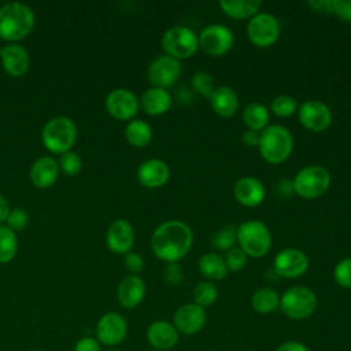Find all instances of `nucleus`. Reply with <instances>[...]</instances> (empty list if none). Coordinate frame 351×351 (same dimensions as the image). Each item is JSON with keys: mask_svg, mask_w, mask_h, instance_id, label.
<instances>
[{"mask_svg": "<svg viewBox=\"0 0 351 351\" xmlns=\"http://www.w3.org/2000/svg\"><path fill=\"white\" fill-rule=\"evenodd\" d=\"M247 36L255 47L269 48L274 45L280 37V23L274 15L258 12L247 23Z\"/></svg>", "mask_w": 351, "mask_h": 351, "instance_id": "1a4fd4ad", "label": "nucleus"}, {"mask_svg": "<svg viewBox=\"0 0 351 351\" xmlns=\"http://www.w3.org/2000/svg\"><path fill=\"white\" fill-rule=\"evenodd\" d=\"M197 36L199 48L210 56H223L234 44L233 32L228 26L219 23L206 26Z\"/></svg>", "mask_w": 351, "mask_h": 351, "instance_id": "9d476101", "label": "nucleus"}, {"mask_svg": "<svg viewBox=\"0 0 351 351\" xmlns=\"http://www.w3.org/2000/svg\"><path fill=\"white\" fill-rule=\"evenodd\" d=\"M107 247L115 254L130 252L134 243V230L129 221L115 219L106 233Z\"/></svg>", "mask_w": 351, "mask_h": 351, "instance_id": "a211bd4d", "label": "nucleus"}, {"mask_svg": "<svg viewBox=\"0 0 351 351\" xmlns=\"http://www.w3.org/2000/svg\"><path fill=\"white\" fill-rule=\"evenodd\" d=\"M251 307L258 314H271L280 308V295L273 288H259L251 296Z\"/></svg>", "mask_w": 351, "mask_h": 351, "instance_id": "cd10ccee", "label": "nucleus"}, {"mask_svg": "<svg viewBox=\"0 0 351 351\" xmlns=\"http://www.w3.org/2000/svg\"><path fill=\"white\" fill-rule=\"evenodd\" d=\"M170 178V167L160 159H148L137 169L138 182L149 189L163 186Z\"/></svg>", "mask_w": 351, "mask_h": 351, "instance_id": "aec40b11", "label": "nucleus"}, {"mask_svg": "<svg viewBox=\"0 0 351 351\" xmlns=\"http://www.w3.org/2000/svg\"><path fill=\"white\" fill-rule=\"evenodd\" d=\"M140 107V101L134 93L128 89L118 88L108 93L106 99V108L108 114L118 121L132 119Z\"/></svg>", "mask_w": 351, "mask_h": 351, "instance_id": "dca6fc26", "label": "nucleus"}, {"mask_svg": "<svg viewBox=\"0 0 351 351\" xmlns=\"http://www.w3.org/2000/svg\"><path fill=\"white\" fill-rule=\"evenodd\" d=\"M29 222V217L26 214L25 210L16 207V208H12L7 217V223H8V228L12 229V230H22L26 228Z\"/></svg>", "mask_w": 351, "mask_h": 351, "instance_id": "58836bf2", "label": "nucleus"}, {"mask_svg": "<svg viewBox=\"0 0 351 351\" xmlns=\"http://www.w3.org/2000/svg\"><path fill=\"white\" fill-rule=\"evenodd\" d=\"M317 308L315 292L304 285H293L280 296V310L291 319H306Z\"/></svg>", "mask_w": 351, "mask_h": 351, "instance_id": "423d86ee", "label": "nucleus"}, {"mask_svg": "<svg viewBox=\"0 0 351 351\" xmlns=\"http://www.w3.org/2000/svg\"><path fill=\"white\" fill-rule=\"evenodd\" d=\"M293 193L311 200L322 196L330 186V174L321 165L302 167L292 180Z\"/></svg>", "mask_w": 351, "mask_h": 351, "instance_id": "39448f33", "label": "nucleus"}, {"mask_svg": "<svg viewBox=\"0 0 351 351\" xmlns=\"http://www.w3.org/2000/svg\"><path fill=\"white\" fill-rule=\"evenodd\" d=\"M241 141L247 145V147H258L259 143V133L254 132V130H245L241 136Z\"/></svg>", "mask_w": 351, "mask_h": 351, "instance_id": "49530a36", "label": "nucleus"}, {"mask_svg": "<svg viewBox=\"0 0 351 351\" xmlns=\"http://www.w3.org/2000/svg\"><path fill=\"white\" fill-rule=\"evenodd\" d=\"M277 191L278 195H281L282 197H289V195L293 193V186H292V181L289 180H281L277 185Z\"/></svg>", "mask_w": 351, "mask_h": 351, "instance_id": "de8ad7c7", "label": "nucleus"}, {"mask_svg": "<svg viewBox=\"0 0 351 351\" xmlns=\"http://www.w3.org/2000/svg\"><path fill=\"white\" fill-rule=\"evenodd\" d=\"M298 117L300 125L314 133L326 130L332 123V111L330 108L319 100L310 99L303 101L298 107Z\"/></svg>", "mask_w": 351, "mask_h": 351, "instance_id": "9b49d317", "label": "nucleus"}, {"mask_svg": "<svg viewBox=\"0 0 351 351\" xmlns=\"http://www.w3.org/2000/svg\"><path fill=\"white\" fill-rule=\"evenodd\" d=\"M307 4L315 12L330 14L332 11V0H313V1H308Z\"/></svg>", "mask_w": 351, "mask_h": 351, "instance_id": "a18cd8bd", "label": "nucleus"}, {"mask_svg": "<svg viewBox=\"0 0 351 351\" xmlns=\"http://www.w3.org/2000/svg\"><path fill=\"white\" fill-rule=\"evenodd\" d=\"M333 278L339 287L351 289V256L337 262L333 270Z\"/></svg>", "mask_w": 351, "mask_h": 351, "instance_id": "c9c22d12", "label": "nucleus"}, {"mask_svg": "<svg viewBox=\"0 0 351 351\" xmlns=\"http://www.w3.org/2000/svg\"><path fill=\"white\" fill-rule=\"evenodd\" d=\"M0 58L4 70L12 77H21L26 74L30 67L29 53L19 44H10L0 48Z\"/></svg>", "mask_w": 351, "mask_h": 351, "instance_id": "4be33fe9", "label": "nucleus"}, {"mask_svg": "<svg viewBox=\"0 0 351 351\" xmlns=\"http://www.w3.org/2000/svg\"><path fill=\"white\" fill-rule=\"evenodd\" d=\"M152 351H155V350H152Z\"/></svg>", "mask_w": 351, "mask_h": 351, "instance_id": "3c124183", "label": "nucleus"}, {"mask_svg": "<svg viewBox=\"0 0 351 351\" xmlns=\"http://www.w3.org/2000/svg\"><path fill=\"white\" fill-rule=\"evenodd\" d=\"M180 333L173 322L158 319L147 328V340L155 351H169L178 343Z\"/></svg>", "mask_w": 351, "mask_h": 351, "instance_id": "f3484780", "label": "nucleus"}, {"mask_svg": "<svg viewBox=\"0 0 351 351\" xmlns=\"http://www.w3.org/2000/svg\"><path fill=\"white\" fill-rule=\"evenodd\" d=\"M219 7L225 15L233 19H247L256 15L262 7L261 0H221Z\"/></svg>", "mask_w": 351, "mask_h": 351, "instance_id": "bb28decb", "label": "nucleus"}, {"mask_svg": "<svg viewBox=\"0 0 351 351\" xmlns=\"http://www.w3.org/2000/svg\"><path fill=\"white\" fill-rule=\"evenodd\" d=\"M128 336V322L119 313L103 314L96 324V339L104 346H118Z\"/></svg>", "mask_w": 351, "mask_h": 351, "instance_id": "ddd939ff", "label": "nucleus"}, {"mask_svg": "<svg viewBox=\"0 0 351 351\" xmlns=\"http://www.w3.org/2000/svg\"><path fill=\"white\" fill-rule=\"evenodd\" d=\"M193 244L192 229L182 221L170 219L160 223L151 236L154 254L166 263H177L188 255Z\"/></svg>", "mask_w": 351, "mask_h": 351, "instance_id": "f257e3e1", "label": "nucleus"}, {"mask_svg": "<svg viewBox=\"0 0 351 351\" xmlns=\"http://www.w3.org/2000/svg\"><path fill=\"white\" fill-rule=\"evenodd\" d=\"M200 274L207 278V281H221L223 280L229 270L225 258L217 252H206L200 256L197 263Z\"/></svg>", "mask_w": 351, "mask_h": 351, "instance_id": "a878e982", "label": "nucleus"}, {"mask_svg": "<svg viewBox=\"0 0 351 351\" xmlns=\"http://www.w3.org/2000/svg\"><path fill=\"white\" fill-rule=\"evenodd\" d=\"M163 277L169 284H178L182 280V269L178 263H167L163 271Z\"/></svg>", "mask_w": 351, "mask_h": 351, "instance_id": "79ce46f5", "label": "nucleus"}, {"mask_svg": "<svg viewBox=\"0 0 351 351\" xmlns=\"http://www.w3.org/2000/svg\"><path fill=\"white\" fill-rule=\"evenodd\" d=\"M123 263H125V267L132 274L140 273L143 270V267H144V261H143L141 255L137 254V252H128V254H125Z\"/></svg>", "mask_w": 351, "mask_h": 351, "instance_id": "a19ab883", "label": "nucleus"}, {"mask_svg": "<svg viewBox=\"0 0 351 351\" xmlns=\"http://www.w3.org/2000/svg\"><path fill=\"white\" fill-rule=\"evenodd\" d=\"M298 101L289 95H278L271 100L270 110L276 117L287 118L298 111Z\"/></svg>", "mask_w": 351, "mask_h": 351, "instance_id": "72a5a7b5", "label": "nucleus"}, {"mask_svg": "<svg viewBox=\"0 0 351 351\" xmlns=\"http://www.w3.org/2000/svg\"><path fill=\"white\" fill-rule=\"evenodd\" d=\"M237 243L247 256L262 258L271 248V233L262 221L250 219L237 226Z\"/></svg>", "mask_w": 351, "mask_h": 351, "instance_id": "20e7f679", "label": "nucleus"}, {"mask_svg": "<svg viewBox=\"0 0 351 351\" xmlns=\"http://www.w3.org/2000/svg\"><path fill=\"white\" fill-rule=\"evenodd\" d=\"M330 14L343 22H351V0H332Z\"/></svg>", "mask_w": 351, "mask_h": 351, "instance_id": "ea45409f", "label": "nucleus"}, {"mask_svg": "<svg viewBox=\"0 0 351 351\" xmlns=\"http://www.w3.org/2000/svg\"><path fill=\"white\" fill-rule=\"evenodd\" d=\"M233 196L244 207H256L265 200L266 189L258 178L245 176L236 181L233 186Z\"/></svg>", "mask_w": 351, "mask_h": 351, "instance_id": "6ab92c4d", "label": "nucleus"}, {"mask_svg": "<svg viewBox=\"0 0 351 351\" xmlns=\"http://www.w3.org/2000/svg\"><path fill=\"white\" fill-rule=\"evenodd\" d=\"M140 106L148 115H162L170 110L171 96L167 89L152 86L143 93L140 99Z\"/></svg>", "mask_w": 351, "mask_h": 351, "instance_id": "b1692460", "label": "nucleus"}, {"mask_svg": "<svg viewBox=\"0 0 351 351\" xmlns=\"http://www.w3.org/2000/svg\"><path fill=\"white\" fill-rule=\"evenodd\" d=\"M274 271L284 278L302 277L308 269L307 255L298 248L281 250L274 258Z\"/></svg>", "mask_w": 351, "mask_h": 351, "instance_id": "2eb2a0df", "label": "nucleus"}, {"mask_svg": "<svg viewBox=\"0 0 351 351\" xmlns=\"http://www.w3.org/2000/svg\"><path fill=\"white\" fill-rule=\"evenodd\" d=\"M258 149L261 156L270 165L285 162L293 149V137L282 125H269L259 133Z\"/></svg>", "mask_w": 351, "mask_h": 351, "instance_id": "7ed1b4c3", "label": "nucleus"}, {"mask_svg": "<svg viewBox=\"0 0 351 351\" xmlns=\"http://www.w3.org/2000/svg\"><path fill=\"white\" fill-rule=\"evenodd\" d=\"M181 62L169 56L159 55L148 66V80L152 86L167 89L173 86L181 74Z\"/></svg>", "mask_w": 351, "mask_h": 351, "instance_id": "f8f14e48", "label": "nucleus"}, {"mask_svg": "<svg viewBox=\"0 0 351 351\" xmlns=\"http://www.w3.org/2000/svg\"><path fill=\"white\" fill-rule=\"evenodd\" d=\"M74 351H101V348H100V343L96 337L85 336V337H81L75 343Z\"/></svg>", "mask_w": 351, "mask_h": 351, "instance_id": "37998d69", "label": "nucleus"}, {"mask_svg": "<svg viewBox=\"0 0 351 351\" xmlns=\"http://www.w3.org/2000/svg\"><path fill=\"white\" fill-rule=\"evenodd\" d=\"M211 110L221 118H230L239 110V96L228 85L215 88L213 95L208 97Z\"/></svg>", "mask_w": 351, "mask_h": 351, "instance_id": "5701e85b", "label": "nucleus"}, {"mask_svg": "<svg viewBox=\"0 0 351 351\" xmlns=\"http://www.w3.org/2000/svg\"><path fill=\"white\" fill-rule=\"evenodd\" d=\"M18 241L12 229L0 226V263H8L16 254Z\"/></svg>", "mask_w": 351, "mask_h": 351, "instance_id": "2f4dec72", "label": "nucleus"}, {"mask_svg": "<svg viewBox=\"0 0 351 351\" xmlns=\"http://www.w3.org/2000/svg\"><path fill=\"white\" fill-rule=\"evenodd\" d=\"M81 158L78 156V154L75 152H66V154H62L60 156V160H59V167L62 169V171L67 176H75L80 173L81 170Z\"/></svg>", "mask_w": 351, "mask_h": 351, "instance_id": "4c0bfd02", "label": "nucleus"}, {"mask_svg": "<svg viewBox=\"0 0 351 351\" xmlns=\"http://www.w3.org/2000/svg\"><path fill=\"white\" fill-rule=\"evenodd\" d=\"M247 259H248V256L239 247L230 248L225 256L228 270L232 273H236V271H240L241 269H244L247 265Z\"/></svg>", "mask_w": 351, "mask_h": 351, "instance_id": "e433bc0d", "label": "nucleus"}, {"mask_svg": "<svg viewBox=\"0 0 351 351\" xmlns=\"http://www.w3.org/2000/svg\"><path fill=\"white\" fill-rule=\"evenodd\" d=\"M207 322L206 308L191 302L180 306L173 315V325L177 332L185 336L199 333Z\"/></svg>", "mask_w": 351, "mask_h": 351, "instance_id": "4468645a", "label": "nucleus"}, {"mask_svg": "<svg viewBox=\"0 0 351 351\" xmlns=\"http://www.w3.org/2000/svg\"><path fill=\"white\" fill-rule=\"evenodd\" d=\"M125 136H126V140L133 147L141 148L151 143L152 129L147 122H144L141 119H133L128 123V126L125 129Z\"/></svg>", "mask_w": 351, "mask_h": 351, "instance_id": "c756f323", "label": "nucleus"}, {"mask_svg": "<svg viewBox=\"0 0 351 351\" xmlns=\"http://www.w3.org/2000/svg\"><path fill=\"white\" fill-rule=\"evenodd\" d=\"M145 296V282L137 274H129L121 280L117 288V299L123 308L137 307Z\"/></svg>", "mask_w": 351, "mask_h": 351, "instance_id": "412c9836", "label": "nucleus"}, {"mask_svg": "<svg viewBox=\"0 0 351 351\" xmlns=\"http://www.w3.org/2000/svg\"><path fill=\"white\" fill-rule=\"evenodd\" d=\"M270 112L262 103H250L243 111V122L248 130L261 133L269 126Z\"/></svg>", "mask_w": 351, "mask_h": 351, "instance_id": "c85d7f7f", "label": "nucleus"}, {"mask_svg": "<svg viewBox=\"0 0 351 351\" xmlns=\"http://www.w3.org/2000/svg\"><path fill=\"white\" fill-rule=\"evenodd\" d=\"M236 241H237V228L234 225H226L218 229L211 239L213 247L221 251H229L230 248L234 247Z\"/></svg>", "mask_w": 351, "mask_h": 351, "instance_id": "473e14b6", "label": "nucleus"}, {"mask_svg": "<svg viewBox=\"0 0 351 351\" xmlns=\"http://www.w3.org/2000/svg\"><path fill=\"white\" fill-rule=\"evenodd\" d=\"M106 351H117V350H112V348H110V350H106Z\"/></svg>", "mask_w": 351, "mask_h": 351, "instance_id": "8fccbe9b", "label": "nucleus"}, {"mask_svg": "<svg viewBox=\"0 0 351 351\" xmlns=\"http://www.w3.org/2000/svg\"><path fill=\"white\" fill-rule=\"evenodd\" d=\"M10 206L7 203V200L0 195V222L7 221V217L10 214Z\"/></svg>", "mask_w": 351, "mask_h": 351, "instance_id": "09e8293b", "label": "nucleus"}, {"mask_svg": "<svg viewBox=\"0 0 351 351\" xmlns=\"http://www.w3.org/2000/svg\"><path fill=\"white\" fill-rule=\"evenodd\" d=\"M274 351H310L308 347L298 340H287L281 343Z\"/></svg>", "mask_w": 351, "mask_h": 351, "instance_id": "c03bdc74", "label": "nucleus"}, {"mask_svg": "<svg viewBox=\"0 0 351 351\" xmlns=\"http://www.w3.org/2000/svg\"><path fill=\"white\" fill-rule=\"evenodd\" d=\"M59 165L49 156L37 159L30 169V180L37 188H49L58 180Z\"/></svg>", "mask_w": 351, "mask_h": 351, "instance_id": "393cba45", "label": "nucleus"}, {"mask_svg": "<svg viewBox=\"0 0 351 351\" xmlns=\"http://www.w3.org/2000/svg\"><path fill=\"white\" fill-rule=\"evenodd\" d=\"M34 27L33 11L22 3H8L0 7V37L18 41L30 34Z\"/></svg>", "mask_w": 351, "mask_h": 351, "instance_id": "f03ea898", "label": "nucleus"}, {"mask_svg": "<svg viewBox=\"0 0 351 351\" xmlns=\"http://www.w3.org/2000/svg\"><path fill=\"white\" fill-rule=\"evenodd\" d=\"M192 88L196 93L204 96V97H210L213 95V92L215 90V81L213 78V75L208 71L200 70L197 73L193 74L192 77Z\"/></svg>", "mask_w": 351, "mask_h": 351, "instance_id": "f704fd0d", "label": "nucleus"}, {"mask_svg": "<svg viewBox=\"0 0 351 351\" xmlns=\"http://www.w3.org/2000/svg\"><path fill=\"white\" fill-rule=\"evenodd\" d=\"M41 140L48 151L53 154H66L77 140V126L70 118H52L44 126Z\"/></svg>", "mask_w": 351, "mask_h": 351, "instance_id": "0eeeda50", "label": "nucleus"}, {"mask_svg": "<svg viewBox=\"0 0 351 351\" xmlns=\"http://www.w3.org/2000/svg\"><path fill=\"white\" fill-rule=\"evenodd\" d=\"M193 303L206 308L214 304L218 299V288L213 281H200L193 288Z\"/></svg>", "mask_w": 351, "mask_h": 351, "instance_id": "7c9ffc66", "label": "nucleus"}, {"mask_svg": "<svg viewBox=\"0 0 351 351\" xmlns=\"http://www.w3.org/2000/svg\"><path fill=\"white\" fill-rule=\"evenodd\" d=\"M162 48L177 60L188 59L199 49V36L188 26H173L163 33Z\"/></svg>", "mask_w": 351, "mask_h": 351, "instance_id": "6e6552de", "label": "nucleus"}]
</instances>
